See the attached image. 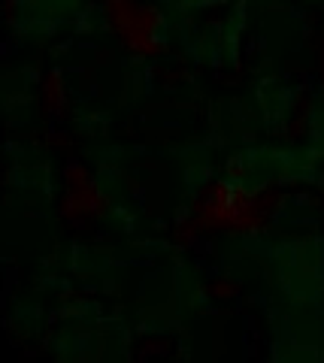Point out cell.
I'll list each match as a JSON object with an SVG mask.
<instances>
[{
    "mask_svg": "<svg viewBox=\"0 0 324 363\" xmlns=\"http://www.w3.org/2000/svg\"><path fill=\"white\" fill-rule=\"evenodd\" d=\"M106 18L118 40L137 55H158L164 49V18L155 6L140 0H104Z\"/></svg>",
    "mask_w": 324,
    "mask_h": 363,
    "instance_id": "2",
    "label": "cell"
},
{
    "mask_svg": "<svg viewBox=\"0 0 324 363\" xmlns=\"http://www.w3.org/2000/svg\"><path fill=\"white\" fill-rule=\"evenodd\" d=\"M43 109L49 116H61L67 109V88H64V76L58 70H52L43 79Z\"/></svg>",
    "mask_w": 324,
    "mask_h": 363,
    "instance_id": "4",
    "label": "cell"
},
{
    "mask_svg": "<svg viewBox=\"0 0 324 363\" xmlns=\"http://www.w3.org/2000/svg\"><path fill=\"white\" fill-rule=\"evenodd\" d=\"M279 206L276 191H249L230 182H216L194 203L191 218L200 230H237L255 233Z\"/></svg>",
    "mask_w": 324,
    "mask_h": 363,
    "instance_id": "1",
    "label": "cell"
},
{
    "mask_svg": "<svg viewBox=\"0 0 324 363\" xmlns=\"http://www.w3.org/2000/svg\"><path fill=\"white\" fill-rule=\"evenodd\" d=\"M209 291H212V297H218V300H230L233 294H237V285H233V281H212Z\"/></svg>",
    "mask_w": 324,
    "mask_h": 363,
    "instance_id": "5",
    "label": "cell"
},
{
    "mask_svg": "<svg viewBox=\"0 0 324 363\" xmlns=\"http://www.w3.org/2000/svg\"><path fill=\"white\" fill-rule=\"evenodd\" d=\"M106 212V197L94 176L82 164H70L64 173V197H61V215L73 224L94 221Z\"/></svg>",
    "mask_w": 324,
    "mask_h": 363,
    "instance_id": "3",
    "label": "cell"
},
{
    "mask_svg": "<svg viewBox=\"0 0 324 363\" xmlns=\"http://www.w3.org/2000/svg\"><path fill=\"white\" fill-rule=\"evenodd\" d=\"M16 4H18V0H6V16L16 13Z\"/></svg>",
    "mask_w": 324,
    "mask_h": 363,
    "instance_id": "6",
    "label": "cell"
},
{
    "mask_svg": "<svg viewBox=\"0 0 324 363\" xmlns=\"http://www.w3.org/2000/svg\"><path fill=\"white\" fill-rule=\"evenodd\" d=\"M321 76H324V49H321Z\"/></svg>",
    "mask_w": 324,
    "mask_h": 363,
    "instance_id": "7",
    "label": "cell"
}]
</instances>
